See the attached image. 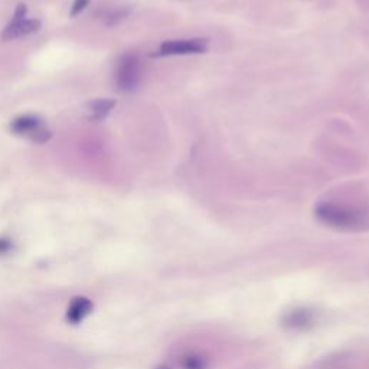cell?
<instances>
[{
    "label": "cell",
    "instance_id": "obj_1",
    "mask_svg": "<svg viewBox=\"0 0 369 369\" xmlns=\"http://www.w3.org/2000/svg\"><path fill=\"white\" fill-rule=\"evenodd\" d=\"M316 218L328 226L336 229H358L363 225V215L355 208L335 204L320 202L314 208Z\"/></svg>",
    "mask_w": 369,
    "mask_h": 369
},
{
    "label": "cell",
    "instance_id": "obj_2",
    "mask_svg": "<svg viewBox=\"0 0 369 369\" xmlns=\"http://www.w3.org/2000/svg\"><path fill=\"white\" fill-rule=\"evenodd\" d=\"M142 78L141 60L136 54H126L120 58L116 70V87L121 92L134 91Z\"/></svg>",
    "mask_w": 369,
    "mask_h": 369
},
{
    "label": "cell",
    "instance_id": "obj_3",
    "mask_svg": "<svg viewBox=\"0 0 369 369\" xmlns=\"http://www.w3.org/2000/svg\"><path fill=\"white\" fill-rule=\"evenodd\" d=\"M209 50V40L205 38L175 39L163 42L156 51V57H176V55H198Z\"/></svg>",
    "mask_w": 369,
    "mask_h": 369
},
{
    "label": "cell",
    "instance_id": "obj_4",
    "mask_svg": "<svg viewBox=\"0 0 369 369\" xmlns=\"http://www.w3.org/2000/svg\"><path fill=\"white\" fill-rule=\"evenodd\" d=\"M12 133L18 136H25L28 137L31 142L33 143H46L51 138L53 133L50 130H46L42 120L38 116L26 114L15 119L11 124Z\"/></svg>",
    "mask_w": 369,
    "mask_h": 369
},
{
    "label": "cell",
    "instance_id": "obj_5",
    "mask_svg": "<svg viewBox=\"0 0 369 369\" xmlns=\"http://www.w3.org/2000/svg\"><path fill=\"white\" fill-rule=\"evenodd\" d=\"M26 12L28 9L25 5H19L16 8L13 21L2 32L4 40H12L16 38L31 35L40 28V22L38 19H26Z\"/></svg>",
    "mask_w": 369,
    "mask_h": 369
},
{
    "label": "cell",
    "instance_id": "obj_6",
    "mask_svg": "<svg viewBox=\"0 0 369 369\" xmlns=\"http://www.w3.org/2000/svg\"><path fill=\"white\" fill-rule=\"evenodd\" d=\"M92 309H94V304H92V302L88 297L78 296L72 299V302L70 303L67 310V319L72 325H78L79 321H82L92 312Z\"/></svg>",
    "mask_w": 369,
    "mask_h": 369
},
{
    "label": "cell",
    "instance_id": "obj_7",
    "mask_svg": "<svg viewBox=\"0 0 369 369\" xmlns=\"http://www.w3.org/2000/svg\"><path fill=\"white\" fill-rule=\"evenodd\" d=\"M314 314L307 309H296L285 316V325L293 329H307L313 325Z\"/></svg>",
    "mask_w": 369,
    "mask_h": 369
},
{
    "label": "cell",
    "instance_id": "obj_8",
    "mask_svg": "<svg viewBox=\"0 0 369 369\" xmlns=\"http://www.w3.org/2000/svg\"><path fill=\"white\" fill-rule=\"evenodd\" d=\"M114 106H116V101L109 100V99H100V100L91 101L87 106L88 119L92 121H100L110 114V111L114 109Z\"/></svg>",
    "mask_w": 369,
    "mask_h": 369
},
{
    "label": "cell",
    "instance_id": "obj_9",
    "mask_svg": "<svg viewBox=\"0 0 369 369\" xmlns=\"http://www.w3.org/2000/svg\"><path fill=\"white\" fill-rule=\"evenodd\" d=\"M180 366L183 369H206L208 368V360L202 355L188 353V355H184L182 358Z\"/></svg>",
    "mask_w": 369,
    "mask_h": 369
},
{
    "label": "cell",
    "instance_id": "obj_10",
    "mask_svg": "<svg viewBox=\"0 0 369 369\" xmlns=\"http://www.w3.org/2000/svg\"><path fill=\"white\" fill-rule=\"evenodd\" d=\"M89 4V0H74L72 4V9H71V16H77L79 15Z\"/></svg>",
    "mask_w": 369,
    "mask_h": 369
},
{
    "label": "cell",
    "instance_id": "obj_11",
    "mask_svg": "<svg viewBox=\"0 0 369 369\" xmlns=\"http://www.w3.org/2000/svg\"><path fill=\"white\" fill-rule=\"evenodd\" d=\"M12 250V241L8 238H0V254H5Z\"/></svg>",
    "mask_w": 369,
    "mask_h": 369
}]
</instances>
